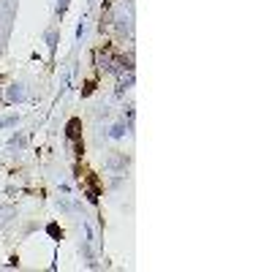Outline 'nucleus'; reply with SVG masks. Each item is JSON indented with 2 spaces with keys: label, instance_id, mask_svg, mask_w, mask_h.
<instances>
[{
  "label": "nucleus",
  "instance_id": "5",
  "mask_svg": "<svg viewBox=\"0 0 272 272\" xmlns=\"http://www.w3.org/2000/svg\"><path fill=\"white\" fill-rule=\"evenodd\" d=\"M47 231L52 234L55 240H63V229H60V226H57V223H49V226H47Z\"/></svg>",
  "mask_w": 272,
  "mask_h": 272
},
{
  "label": "nucleus",
  "instance_id": "3",
  "mask_svg": "<svg viewBox=\"0 0 272 272\" xmlns=\"http://www.w3.org/2000/svg\"><path fill=\"white\" fill-rule=\"evenodd\" d=\"M95 87H98V76L85 79V82H82V95H85V98H87V95H93V93H95Z\"/></svg>",
  "mask_w": 272,
  "mask_h": 272
},
{
  "label": "nucleus",
  "instance_id": "1",
  "mask_svg": "<svg viewBox=\"0 0 272 272\" xmlns=\"http://www.w3.org/2000/svg\"><path fill=\"white\" fill-rule=\"evenodd\" d=\"M73 172H76V180L85 185L87 202H90V204H98L101 190H104V182H101V177L93 172V169H87V166L82 164V161H76V164H73Z\"/></svg>",
  "mask_w": 272,
  "mask_h": 272
},
{
  "label": "nucleus",
  "instance_id": "2",
  "mask_svg": "<svg viewBox=\"0 0 272 272\" xmlns=\"http://www.w3.org/2000/svg\"><path fill=\"white\" fill-rule=\"evenodd\" d=\"M82 117H71L68 123H65V136H68V142H76V139H82Z\"/></svg>",
  "mask_w": 272,
  "mask_h": 272
},
{
  "label": "nucleus",
  "instance_id": "4",
  "mask_svg": "<svg viewBox=\"0 0 272 272\" xmlns=\"http://www.w3.org/2000/svg\"><path fill=\"white\" fill-rule=\"evenodd\" d=\"M71 147H73V158L82 161L85 158V142H82V139H76V142H71Z\"/></svg>",
  "mask_w": 272,
  "mask_h": 272
}]
</instances>
